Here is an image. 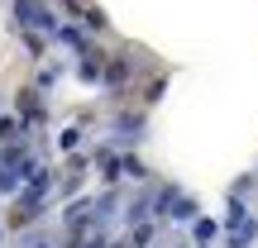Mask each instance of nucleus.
<instances>
[{
    "label": "nucleus",
    "instance_id": "obj_1",
    "mask_svg": "<svg viewBox=\"0 0 258 248\" xmlns=\"http://www.w3.org/2000/svg\"><path fill=\"white\" fill-rule=\"evenodd\" d=\"M15 15L24 19L29 29H38V34H57L53 15H48V5H38V0H15Z\"/></svg>",
    "mask_w": 258,
    "mask_h": 248
},
{
    "label": "nucleus",
    "instance_id": "obj_2",
    "mask_svg": "<svg viewBox=\"0 0 258 248\" xmlns=\"http://www.w3.org/2000/svg\"><path fill=\"white\" fill-rule=\"evenodd\" d=\"M19 105H24V120H29V124L43 115V110H38V96H34V91H24V96H19Z\"/></svg>",
    "mask_w": 258,
    "mask_h": 248
},
{
    "label": "nucleus",
    "instance_id": "obj_3",
    "mask_svg": "<svg viewBox=\"0 0 258 248\" xmlns=\"http://www.w3.org/2000/svg\"><path fill=\"white\" fill-rule=\"evenodd\" d=\"M105 81H110V86H120V81H129V67H124V62H115L110 72H105Z\"/></svg>",
    "mask_w": 258,
    "mask_h": 248
},
{
    "label": "nucleus",
    "instance_id": "obj_4",
    "mask_svg": "<svg viewBox=\"0 0 258 248\" xmlns=\"http://www.w3.org/2000/svg\"><path fill=\"white\" fill-rule=\"evenodd\" d=\"M77 72H82V76H86V81H96V76H101V67H96V57H86V62H82V67H77Z\"/></svg>",
    "mask_w": 258,
    "mask_h": 248
},
{
    "label": "nucleus",
    "instance_id": "obj_5",
    "mask_svg": "<svg viewBox=\"0 0 258 248\" xmlns=\"http://www.w3.org/2000/svg\"><path fill=\"white\" fill-rule=\"evenodd\" d=\"M77 143H82V134H77V129H67V134H62V148H67V153H77Z\"/></svg>",
    "mask_w": 258,
    "mask_h": 248
}]
</instances>
